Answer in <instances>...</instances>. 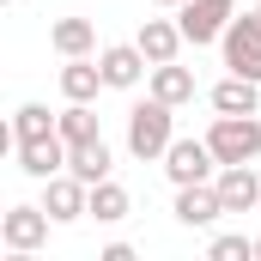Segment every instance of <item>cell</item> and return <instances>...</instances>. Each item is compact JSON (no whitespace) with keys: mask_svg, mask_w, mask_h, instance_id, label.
Masks as SVG:
<instances>
[{"mask_svg":"<svg viewBox=\"0 0 261 261\" xmlns=\"http://www.w3.org/2000/svg\"><path fill=\"white\" fill-rule=\"evenodd\" d=\"M103 91V67L91 61V55H73V61L61 67V97L67 103H91Z\"/></svg>","mask_w":261,"mask_h":261,"instance_id":"cell-15","label":"cell"},{"mask_svg":"<svg viewBox=\"0 0 261 261\" xmlns=\"http://www.w3.org/2000/svg\"><path fill=\"white\" fill-rule=\"evenodd\" d=\"M146 6H164V12H176V6H182V0H146Z\"/></svg>","mask_w":261,"mask_h":261,"instance_id":"cell-23","label":"cell"},{"mask_svg":"<svg viewBox=\"0 0 261 261\" xmlns=\"http://www.w3.org/2000/svg\"><path fill=\"white\" fill-rule=\"evenodd\" d=\"M206 146H213L219 164H255L261 158V122L255 116H213Z\"/></svg>","mask_w":261,"mask_h":261,"instance_id":"cell-2","label":"cell"},{"mask_svg":"<svg viewBox=\"0 0 261 261\" xmlns=\"http://www.w3.org/2000/svg\"><path fill=\"white\" fill-rule=\"evenodd\" d=\"M97 67H103V85H110V91H134V85L152 73V61H146L140 43H110V49L97 55Z\"/></svg>","mask_w":261,"mask_h":261,"instance_id":"cell-7","label":"cell"},{"mask_svg":"<svg viewBox=\"0 0 261 261\" xmlns=\"http://www.w3.org/2000/svg\"><path fill=\"white\" fill-rule=\"evenodd\" d=\"M12 134H18V140H49V134H61V128H55L49 103H18V110H12Z\"/></svg>","mask_w":261,"mask_h":261,"instance_id":"cell-19","label":"cell"},{"mask_svg":"<svg viewBox=\"0 0 261 261\" xmlns=\"http://www.w3.org/2000/svg\"><path fill=\"white\" fill-rule=\"evenodd\" d=\"M97 261H134V243H103V255Z\"/></svg>","mask_w":261,"mask_h":261,"instance_id":"cell-22","label":"cell"},{"mask_svg":"<svg viewBox=\"0 0 261 261\" xmlns=\"http://www.w3.org/2000/svg\"><path fill=\"white\" fill-rule=\"evenodd\" d=\"M219 49H225V67H231V73L261 79V12H237V18L225 24Z\"/></svg>","mask_w":261,"mask_h":261,"instance_id":"cell-3","label":"cell"},{"mask_svg":"<svg viewBox=\"0 0 261 261\" xmlns=\"http://www.w3.org/2000/svg\"><path fill=\"white\" fill-rule=\"evenodd\" d=\"M231 18H237V0H182V6H176V24H182V37H189L195 49L200 43H219Z\"/></svg>","mask_w":261,"mask_h":261,"instance_id":"cell-4","label":"cell"},{"mask_svg":"<svg viewBox=\"0 0 261 261\" xmlns=\"http://www.w3.org/2000/svg\"><path fill=\"white\" fill-rule=\"evenodd\" d=\"M134 43H140V49H146V61L158 67V61H176V49H182V43H189V37H182V24H176V18H146V24H140V37H134Z\"/></svg>","mask_w":261,"mask_h":261,"instance_id":"cell-14","label":"cell"},{"mask_svg":"<svg viewBox=\"0 0 261 261\" xmlns=\"http://www.w3.org/2000/svg\"><path fill=\"white\" fill-rule=\"evenodd\" d=\"M128 213H134V200H128V189H122L116 176L91 182V213H85V219H97V225H122Z\"/></svg>","mask_w":261,"mask_h":261,"instance_id":"cell-18","label":"cell"},{"mask_svg":"<svg viewBox=\"0 0 261 261\" xmlns=\"http://www.w3.org/2000/svg\"><path fill=\"white\" fill-rule=\"evenodd\" d=\"M164 176H170L176 189H189V182H213V176H219V158H213L206 140H170V152H164Z\"/></svg>","mask_w":261,"mask_h":261,"instance_id":"cell-5","label":"cell"},{"mask_svg":"<svg viewBox=\"0 0 261 261\" xmlns=\"http://www.w3.org/2000/svg\"><path fill=\"white\" fill-rule=\"evenodd\" d=\"M43 206H49V219H55V225H73V219H85V213H91V189H85L73 170H61V176H49V182H43Z\"/></svg>","mask_w":261,"mask_h":261,"instance_id":"cell-8","label":"cell"},{"mask_svg":"<svg viewBox=\"0 0 261 261\" xmlns=\"http://www.w3.org/2000/svg\"><path fill=\"white\" fill-rule=\"evenodd\" d=\"M12 152H18V170H24L31 182H49V176L67 170V140L61 134H49V140H18Z\"/></svg>","mask_w":261,"mask_h":261,"instance_id":"cell-10","label":"cell"},{"mask_svg":"<svg viewBox=\"0 0 261 261\" xmlns=\"http://www.w3.org/2000/svg\"><path fill=\"white\" fill-rule=\"evenodd\" d=\"M49 225H55L49 206H24V200H18V206L0 213V243H6V249H43V243H49Z\"/></svg>","mask_w":261,"mask_h":261,"instance_id":"cell-6","label":"cell"},{"mask_svg":"<svg viewBox=\"0 0 261 261\" xmlns=\"http://www.w3.org/2000/svg\"><path fill=\"white\" fill-rule=\"evenodd\" d=\"M213 261H249L255 255V237H243V231H225V237H213Z\"/></svg>","mask_w":261,"mask_h":261,"instance_id":"cell-21","label":"cell"},{"mask_svg":"<svg viewBox=\"0 0 261 261\" xmlns=\"http://www.w3.org/2000/svg\"><path fill=\"white\" fill-rule=\"evenodd\" d=\"M170 140H176V103L146 97V103H134V110H128V152L140 158V164L164 158V152H170Z\"/></svg>","mask_w":261,"mask_h":261,"instance_id":"cell-1","label":"cell"},{"mask_svg":"<svg viewBox=\"0 0 261 261\" xmlns=\"http://www.w3.org/2000/svg\"><path fill=\"white\" fill-rule=\"evenodd\" d=\"M67 170L91 189V182H103L110 170H116V152H110V140L97 134V140H79V146H67Z\"/></svg>","mask_w":261,"mask_h":261,"instance_id":"cell-12","label":"cell"},{"mask_svg":"<svg viewBox=\"0 0 261 261\" xmlns=\"http://www.w3.org/2000/svg\"><path fill=\"white\" fill-rule=\"evenodd\" d=\"M146 85H152V97H164V103H195V73L189 67H176V61H158L152 73H146Z\"/></svg>","mask_w":261,"mask_h":261,"instance_id":"cell-16","label":"cell"},{"mask_svg":"<svg viewBox=\"0 0 261 261\" xmlns=\"http://www.w3.org/2000/svg\"><path fill=\"white\" fill-rule=\"evenodd\" d=\"M49 43H55L61 61L91 55V49H97V24H91V18H55V24H49Z\"/></svg>","mask_w":261,"mask_h":261,"instance_id":"cell-17","label":"cell"},{"mask_svg":"<svg viewBox=\"0 0 261 261\" xmlns=\"http://www.w3.org/2000/svg\"><path fill=\"white\" fill-rule=\"evenodd\" d=\"M255 12H261V6H255Z\"/></svg>","mask_w":261,"mask_h":261,"instance_id":"cell-25","label":"cell"},{"mask_svg":"<svg viewBox=\"0 0 261 261\" xmlns=\"http://www.w3.org/2000/svg\"><path fill=\"white\" fill-rule=\"evenodd\" d=\"M213 189H219V200H225V213H255L261 206V176L249 170V164H219Z\"/></svg>","mask_w":261,"mask_h":261,"instance_id":"cell-11","label":"cell"},{"mask_svg":"<svg viewBox=\"0 0 261 261\" xmlns=\"http://www.w3.org/2000/svg\"><path fill=\"white\" fill-rule=\"evenodd\" d=\"M55 128H61L67 146H79V140H97V110H91V103H67L61 116H55Z\"/></svg>","mask_w":261,"mask_h":261,"instance_id":"cell-20","label":"cell"},{"mask_svg":"<svg viewBox=\"0 0 261 261\" xmlns=\"http://www.w3.org/2000/svg\"><path fill=\"white\" fill-rule=\"evenodd\" d=\"M255 255H261V237H255Z\"/></svg>","mask_w":261,"mask_h":261,"instance_id":"cell-24","label":"cell"},{"mask_svg":"<svg viewBox=\"0 0 261 261\" xmlns=\"http://www.w3.org/2000/svg\"><path fill=\"white\" fill-rule=\"evenodd\" d=\"M176 225H189V231H206V225H219L225 219V200L213 182H189V189H176Z\"/></svg>","mask_w":261,"mask_h":261,"instance_id":"cell-9","label":"cell"},{"mask_svg":"<svg viewBox=\"0 0 261 261\" xmlns=\"http://www.w3.org/2000/svg\"><path fill=\"white\" fill-rule=\"evenodd\" d=\"M213 110H219V116H255L261 110V79H243V73L219 79V85H213Z\"/></svg>","mask_w":261,"mask_h":261,"instance_id":"cell-13","label":"cell"}]
</instances>
